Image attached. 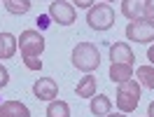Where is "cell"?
<instances>
[{
    "label": "cell",
    "instance_id": "cell-9",
    "mask_svg": "<svg viewBox=\"0 0 154 117\" xmlns=\"http://www.w3.org/2000/svg\"><path fill=\"white\" fill-rule=\"evenodd\" d=\"M0 117H30V110L21 101H5L0 106Z\"/></svg>",
    "mask_w": 154,
    "mask_h": 117
},
{
    "label": "cell",
    "instance_id": "cell-14",
    "mask_svg": "<svg viewBox=\"0 0 154 117\" xmlns=\"http://www.w3.org/2000/svg\"><path fill=\"white\" fill-rule=\"evenodd\" d=\"M77 96L79 98H91V96H96V77L91 75V73H87L84 77L77 82Z\"/></svg>",
    "mask_w": 154,
    "mask_h": 117
},
{
    "label": "cell",
    "instance_id": "cell-18",
    "mask_svg": "<svg viewBox=\"0 0 154 117\" xmlns=\"http://www.w3.org/2000/svg\"><path fill=\"white\" fill-rule=\"evenodd\" d=\"M23 63H26V68H28V70H42V58H40V56H26V58H23Z\"/></svg>",
    "mask_w": 154,
    "mask_h": 117
},
{
    "label": "cell",
    "instance_id": "cell-24",
    "mask_svg": "<svg viewBox=\"0 0 154 117\" xmlns=\"http://www.w3.org/2000/svg\"><path fill=\"white\" fill-rule=\"evenodd\" d=\"M147 117H154V101L149 103V108H147Z\"/></svg>",
    "mask_w": 154,
    "mask_h": 117
},
{
    "label": "cell",
    "instance_id": "cell-21",
    "mask_svg": "<svg viewBox=\"0 0 154 117\" xmlns=\"http://www.w3.org/2000/svg\"><path fill=\"white\" fill-rule=\"evenodd\" d=\"M94 2H96V0H72V5H75V7H91Z\"/></svg>",
    "mask_w": 154,
    "mask_h": 117
},
{
    "label": "cell",
    "instance_id": "cell-7",
    "mask_svg": "<svg viewBox=\"0 0 154 117\" xmlns=\"http://www.w3.org/2000/svg\"><path fill=\"white\" fill-rule=\"evenodd\" d=\"M33 96L38 101H54L58 96V84L54 77H40L35 84H33Z\"/></svg>",
    "mask_w": 154,
    "mask_h": 117
},
{
    "label": "cell",
    "instance_id": "cell-5",
    "mask_svg": "<svg viewBox=\"0 0 154 117\" xmlns=\"http://www.w3.org/2000/svg\"><path fill=\"white\" fill-rule=\"evenodd\" d=\"M19 49L21 56H40L45 52V38L40 30H23L19 38Z\"/></svg>",
    "mask_w": 154,
    "mask_h": 117
},
{
    "label": "cell",
    "instance_id": "cell-2",
    "mask_svg": "<svg viewBox=\"0 0 154 117\" xmlns=\"http://www.w3.org/2000/svg\"><path fill=\"white\" fill-rule=\"evenodd\" d=\"M115 103L119 108V112H126V115L133 112L135 108H138V103H140V82H135L133 77L122 82L119 89H117Z\"/></svg>",
    "mask_w": 154,
    "mask_h": 117
},
{
    "label": "cell",
    "instance_id": "cell-26",
    "mask_svg": "<svg viewBox=\"0 0 154 117\" xmlns=\"http://www.w3.org/2000/svg\"><path fill=\"white\" fill-rule=\"evenodd\" d=\"M105 2H107V5H110V2H115V0H105Z\"/></svg>",
    "mask_w": 154,
    "mask_h": 117
},
{
    "label": "cell",
    "instance_id": "cell-23",
    "mask_svg": "<svg viewBox=\"0 0 154 117\" xmlns=\"http://www.w3.org/2000/svg\"><path fill=\"white\" fill-rule=\"evenodd\" d=\"M147 58H149V63L154 66V45H152L149 49H147Z\"/></svg>",
    "mask_w": 154,
    "mask_h": 117
},
{
    "label": "cell",
    "instance_id": "cell-8",
    "mask_svg": "<svg viewBox=\"0 0 154 117\" xmlns=\"http://www.w3.org/2000/svg\"><path fill=\"white\" fill-rule=\"evenodd\" d=\"M110 58H112V63H128V66L135 63V54L126 42H115L110 47Z\"/></svg>",
    "mask_w": 154,
    "mask_h": 117
},
{
    "label": "cell",
    "instance_id": "cell-17",
    "mask_svg": "<svg viewBox=\"0 0 154 117\" xmlns=\"http://www.w3.org/2000/svg\"><path fill=\"white\" fill-rule=\"evenodd\" d=\"M2 2H5V10L10 14H17V17H21L30 10V0H2Z\"/></svg>",
    "mask_w": 154,
    "mask_h": 117
},
{
    "label": "cell",
    "instance_id": "cell-12",
    "mask_svg": "<svg viewBox=\"0 0 154 117\" xmlns=\"http://www.w3.org/2000/svg\"><path fill=\"white\" fill-rule=\"evenodd\" d=\"M91 101V112L96 117H105V115H110V110H112V101L107 96H103V94H96V96H91L89 98Z\"/></svg>",
    "mask_w": 154,
    "mask_h": 117
},
{
    "label": "cell",
    "instance_id": "cell-16",
    "mask_svg": "<svg viewBox=\"0 0 154 117\" xmlns=\"http://www.w3.org/2000/svg\"><path fill=\"white\" fill-rule=\"evenodd\" d=\"M47 117H70V106L66 101L54 98V101H49V106H47Z\"/></svg>",
    "mask_w": 154,
    "mask_h": 117
},
{
    "label": "cell",
    "instance_id": "cell-1",
    "mask_svg": "<svg viewBox=\"0 0 154 117\" xmlns=\"http://www.w3.org/2000/svg\"><path fill=\"white\" fill-rule=\"evenodd\" d=\"M72 66L82 73H94L100 66V52L91 42H77L72 49Z\"/></svg>",
    "mask_w": 154,
    "mask_h": 117
},
{
    "label": "cell",
    "instance_id": "cell-19",
    "mask_svg": "<svg viewBox=\"0 0 154 117\" xmlns=\"http://www.w3.org/2000/svg\"><path fill=\"white\" fill-rule=\"evenodd\" d=\"M7 82H10V73H7V68H5L2 63H0V89L5 87Z\"/></svg>",
    "mask_w": 154,
    "mask_h": 117
},
{
    "label": "cell",
    "instance_id": "cell-10",
    "mask_svg": "<svg viewBox=\"0 0 154 117\" xmlns=\"http://www.w3.org/2000/svg\"><path fill=\"white\" fill-rule=\"evenodd\" d=\"M145 2L147 0H124L122 2V14L128 21L140 19V17H145Z\"/></svg>",
    "mask_w": 154,
    "mask_h": 117
},
{
    "label": "cell",
    "instance_id": "cell-20",
    "mask_svg": "<svg viewBox=\"0 0 154 117\" xmlns=\"http://www.w3.org/2000/svg\"><path fill=\"white\" fill-rule=\"evenodd\" d=\"M145 17L154 21V0H147V2H145Z\"/></svg>",
    "mask_w": 154,
    "mask_h": 117
},
{
    "label": "cell",
    "instance_id": "cell-3",
    "mask_svg": "<svg viewBox=\"0 0 154 117\" xmlns=\"http://www.w3.org/2000/svg\"><path fill=\"white\" fill-rule=\"evenodd\" d=\"M87 24L91 30H110L115 26V10L107 5V2H98V5H91L87 12Z\"/></svg>",
    "mask_w": 154,
    "mask_h": 117
},
{
    "label": "cell",
    "instance_id": "cell-6",
    "mask_svg": "<svg viewBox=\"0 0 154 117\" xmlns=\"http://www.w3.org/2000/svg\"><path fill=\"white\" fill-rule=\"evenodd\" d=\"M75 17H77V10L72 2H66V0H54L49 5V19L56 21L58 26H70L75 24Z\"/></svg>",
    "mask_w": 154,
    "mask_h": 117
},
{
    "label": "cell",
    "instance_id": "cell-25",
    "mask_svg": "<svg viewBox=\"0 0 154 117\" xmlns=\"http://www.w3.org/2000/svg\"><path fill=\"white\" fill-rule=\"evenodd\" d=\"M105 117H128L126 112H117V115H105Z\"/></svg>",
    "mask_w": 154,
    "mask_h": 117
},
{
    "label": "cell",
    "instance_id": "cell-13",
    "mask_svg": "<svg viewBox=\"0 0 154 117\" xmlns=\"http://www.w3.org/2000/svg\"><path fill=\"white\" fill-rule=\"evenodd\" d=\"M133 77V66H128V63H112L110 66V80L117 82V84H122L126 80Z\"/></svg>",
    "mask_w": 154,
    "mask_h": 117
},
{
    "label": "cell",
    "instance_id": "cell-15",
    "mask_svg": "<svg viewBox=\"0 0 154 117\" xmlns=\"http://www.w3.org/2000/svg\"><path fill=\"white\" fill-rule=\"evenodd\" d=\"M135 77L140 82V87H147V89H154V66H140L135 70Z\"/></svg>",
    "mask_w": 154,
    "mask_h": 117
},
{
    "label": "cell",
    "instance_id": "cell-22",
    "mask_svg": "<svg viewBox=\"0 0 154 117\" xmlns=\"http://www.w3.org/2000/svg\"><path fill=\"white\" fill-rule=\"evenodd\" d=\"M38 26L40 28H47L49 26V17H38Z\"/></svg>",
    "mask_w": 154,
    "mask_h": 117
},
{
    "label": "cell",
    "instance_id": "cell-4",
    "mask_svg": "<svg viewBox=\"0 0 154 117\" xmlns=\"http://www.w3.org/2000/svg\"><path fill=\"white\" fill-rule=\"evenodd\" d=\"M126 40H133V42H152L154 40V21L147 19V17H140V19L128 21L126 26Z\"/></svg>",
    "mask_w": 154,
    "mask_h": 117
},
{
    "label": "cell",
    "instance_id": "cell-11",
    "mask_svg": "<svg viewBox=\"0 0 154 117\" xmlns=\"http://www.w3.org/2000/svg\"><path fill=\"white\" fill-rule=\"evenodd\" d=\"M19 49V38L12 33H0V58H12Z\"/></svg>",
    "mask_w": 154,
    "mask_h": 117
}]
</instances>
